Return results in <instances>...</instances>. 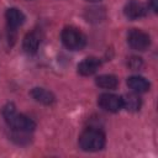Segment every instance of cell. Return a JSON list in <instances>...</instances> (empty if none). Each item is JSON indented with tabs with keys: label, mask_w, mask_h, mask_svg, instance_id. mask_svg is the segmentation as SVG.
I'll list each match as a JSON object with an SVG mask.
<instances>
[{
	"label": "cell",
	"mask_w": 158,
	"mask_h": 158,
	"mask_svg": "<svg viewBox=\"0 0 158 158\" xmlns=\"http://www.w3.org/2000/svg\"><path fill=\"white\" fill-rule=\"evenodd\" d=\"M86 1H90V2H96V1H100V0H86Z\"/></svg>",
	"instance_id": "obj_16"
},
{
	"label": "cell",
	"mask_w": 158,
	"mask_h": 158,
	"mask_svg": "<svg viewBox=\"0 0 158 158\" xmlns=\"http://www.w3.org/2000/svg\"><path fill=\"white\" fill-rule=\"evenodd\" d=\"M105 133L99 128H88L79 136V146L85 152H98L105 147Z\"/></svg>",
	"instance_id": "obj_2"
},
{
	"label": "cell",
	"mask_w": 158,
	"mask_h": 158,
	"mask_svg": "<svg viewBox=\"0 0 158 158\" xmlns=\"http://www.w3.org/2000/svg\"><path fill=\"white\" fill-rule=\"evenodd\" d=\"M2 116L6 123L12 127V130L23 131V132H32L36 128V122L23 114H19L14 104H6L2 109Z\"/></svg>",
	"instance_id": "obj_1"
},
{
	"label": "cell",
	"mask_w": 158,
	"mask_h": 158,
	"mask_svg": "<svg viewBox=\"0 0 158 158\" xmlns=\"http://www.w3.org/2000/svg\"><path fill=\"white\" fill-rule=\"evenodd\" d=\"M40 43H41V40H40L38 33L37 32H28L23 38L22 47H23L26 53L33 54V53L37 52V49L40 47Z\"/></svg>",
	"instance_id": "obj_12"
},
{
	"label": "cell",
	"mask_w": 158,
	"mask_h": 158,
	"mask_svg": "<svg viewBox=\"0 0 158 158\" xmlns=\"http://www.w3.org/2000/svg\"><path fill=\"white\" fill-rule=\"evenodd\" d=\"M121 98H122V107H125L126 110H128L131 112L138 111L142 106V100L137 93L132 91V93H128Z\"/></svg>",
	"instance_id": "obj_11"
},
{
	"label": "cell",
	"mask_w": 158,
	"mask_h": 158,
	"mask_svg": "<svg viewBox=\"0 0 158 158\" xmlns=\"http://www.w3.org/2000/svg\"><path fill=\"white\" fill-rule=\"evenodd\" d=\"M127 42L131 48L136 51H146L151 44V37L148 33H146L142 30L132 28L127 33Z\"/></svg>",
	"instance_id": "obj_4"
},
{
	"label": "cell",
	"mask_w": 158,
	"mask_h": 158,
	"mask_svg": "<svg viewBox=\"0 0 158 158\" xmlns=\"http://www.w3.org/2000/svg\"><path fill=\"white\" fill-rule=\"evenodd\" d=\"M6 21H7V26L9 28H11L12 31H15L17 27H20L23 22H25V15L21 10L16 9V7H10L6 10L5 14Z\"/></svg>",
	"instance_id": "obj_8"
},
{
	"label": "cell",
	"mask_w": 158,
	"mask_h": 158,
	"mask_svg": "<svg viewBox=\"0 0 158 158\" xmlns=\"http://www.w3.org/2000/svg\"><path fill=\"white\" fill-rule=\"evenodd\" d=\"M95 84H96L99 88L112 90V89H116V88H117V85H118V79H117V77H115V75H112V74H102V75H99V77L95 79Z\"/></svg>",
	"instance_id": "obj_13"
},
{
	"label": "cell",
	"mask_w": 158,
	"mask_h": 158,
	"mask_svg": "<svg viewBox=\"0 0 158 158\" xmlns=\"http://www.w3.org/2000/svg\"><path fill=\"white\" fill-rule=\"evenodd\" d=\"M60 38L63 44L70 49V51H79L83 49L86 44V37L85 35L77 27L68 26L62 30Z\"/></svg>",
	"instance_id": "obj_3"
},
{
	"label": "cell",
	"mask_w": 158,
	"mask_h": 158,
	"mask_svg": "<svg viewBox=\"0 0 158 158\" xmlns=\"http://www.w3.org/2000/svg\"><path fill=\"white\" fill-rule=\"evenodd\" d=\"M101 62L96 57H86L78 64V73L84 77L93 75L100 68Z\"/></svg>",
	"instance_id": "obj_7"
},
{
	"label": "cell",
	"mask_w": 158,
	"mask_h": 158,
	"mask_svg": "<svg viewBox=\"0 0 158 158\" xmlns=\"http://www.w3.org/2000/svg\"><path fill=\"white\" fill-rule=\"evenodd\" d=\"M127 85L128 88L133 91V93H137V94H142V93H146L149 90V81L141 77V75H132L127 79Z\"/></svg>",
	"instance_id": "obj_9"
},
{
	"label": "cell",
	"mask_w": 158,
	"mask_h": 158,
	"mask_svg": "<svg viewBox=\"0 0 158 158\" xmlns=\"http://www.w3.org/2000/svg\"><path fill=\"white\" fill-rule=\"evenodd\" d=\"M98 104L101 109L109 112H118L122 109V98L111 93L101 94L98 99Z\"/></svg>",
	"instance_id": "obj_5"
},
{
	"label": "cell",
	"mask_w": 158,
	"mask_h": 158,
	"mask_svg": "<svg viewBox=\"0 0 158 158\" xmlns=\"http://www.w3.org/2000/svg\"><path fill=\"white\" fill-rule=\"evenodd\" d=\"M30 94L37 102H41L43 105H52L56 101L54 95L44 88H33Z\"/></svg>",
	"instance_id": "obj_10"
},
{
	"label": "cell",
	"mask_w": 158,
	"mask_h": 158,
	"mask_svg": "<svg viewBox=\"0 0 158 158\" xmlns=\"http://www.w3.org/2000/svg\"><path fill=\"white\" fill-rule=\"evenodd\" d=\"M128 65H130L132 69H138V68L142 65V60H141V58L132 57V58L128 60Z\"/></svg>",
	"instance_id": "obj_14"
},
{
	"label": "cell",
	"mask_w": 158,
	"mask_h": 158,
	"mask_svg": "<svg viewBox=\"0 0 158 158\" xmlns=\"http://www.w3.org/2000/svg\"><path fill=\"white\" fill-rule=\"evenodd\" d=\"M149 6L153 10V12H157L158 6H157V0H149Z\"/></svg>",
	"instance_id": "obj_15"
},
{
	"label": "cell",
	"mask_w": 158,
	"mask_h": 158,
	"mask_svg": "<svg viewBox=\"0 0 158 158\" xmlns=\"http://www.w3.org/2000/svg\"><path fill=\"white\" fill-rule=\"evenodd\" d=\"M123 12L130 20H138L147 15V6L137 0H131L126 4Z\"/></svg>",
	"instance_id": "obj_6"
}]
</instances>
